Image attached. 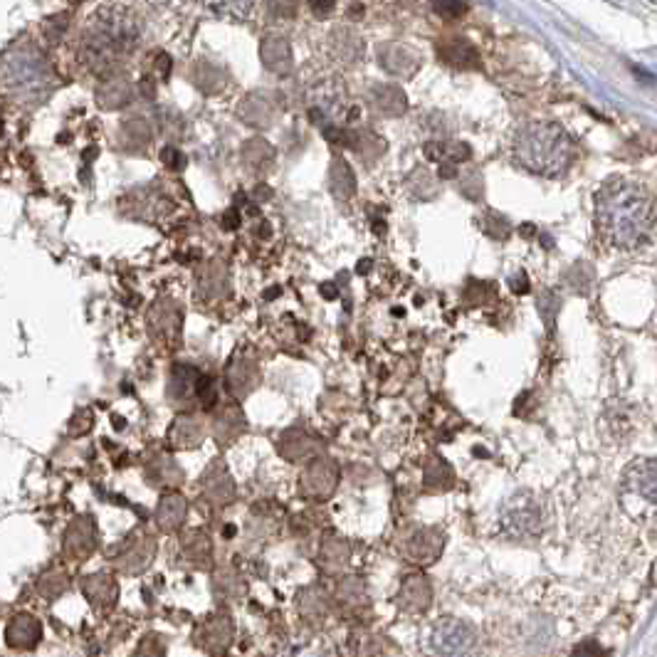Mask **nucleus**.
I'll return each mask as SVG.
<instances>
[{"label":"nucleus","mask_w":657,"mask_h":657,"mask_svg":"<svg viewBox=\"0 0 657 657\" xmlns=\"http://www.w3.org/2000/svg\"><path fill=\"white\" fill-rule=\"evenodd\" d=\"M598 233L618 250H638L650 240L655 223L653 198L628 178H613L596 193Z\"/></svg>","instance_id":"f257e3e1"},{"label":"nucleus","mask_w":657,"mask_h":657,"mask_svg":"<svg viewBox=\"0 0 657 657\" xmlns=\"http://www.w3.org/2000/svg\"><path fill=\"white\" fill-rule=\"evenodd\" d=\"M514 161L536 176H564L576 159L569 131L554 122H529L514 134Z\"/></svg>","instance_id":"f03ea898"},{"label":"nucleus","mask_w":657,"mask_h":657,"mask_svg":"<svg viewBox=\"0 0 657 657\" xmlns=\"http://www.w3.org/2000/svg\"><path fill=\"white\" fill-rule=\"evenodd\" d=\"M139 23L134 15L124 8H104L92 18L84 30V60L94 70H109L119 65L124 57L139 45Z\"/></svg>","instance_id":"7ed1b4c3"},{"label":"nucleus","mask_w":657,"mask_h":657,"mask_svg":"<svg viewBox=\"0 0 657 657\" xmlns=\"http://www.w3.org/2000/svg\"><path fill=\"white\" fill-rule=\"evenodd\" d=\"M425 657H480V638L465 620H435L420 635Z\"/></svg>","instance_id":"20e7f679"},{"label":"nucleus","mask_w":657,"mask_h":657,"mask_svg":"<svg viewBox=\"0 0 657 657\" xmlns=\"http://www.w3.org/2000/svg\"><path fill=\"white\" fill-rule=\"evenodd\" d=\"M499 527L509 539H536L546 529L544 502L529 490L509 494L499 509Z\"/></svg>","instance_id":"39448f33"},{"label":"nucleus","mask_w":657,"mask_h":657,"mask_svg":"<svg viewBox=\"0 0 657 657\" xmlns=\"http://www.w3.org/2000/svg\"><path fill=\"white\" fill-rule=\"evenodd\" d=\"M168 396L173 398V403H181V406H191V403H203L210 406L215 401V388L210 378L198 373L191 366H176L171 376V386H168Z\"/></svg>","instance_id":"423d86ee"},{"label":"nucleus","mask_w":657,"mask_h":657,"mask_svg":"<svg viewBox=\"0 0 657 657\" xmlns=\"http://www.w3.org/2000/svg\"><path fill=\"white\" fill-rule=\"evenodd\" d=\"M339 485V467L331 457H314L299 477V492L309 499H327Z\"/></svg>","instance_id":"0eeeda50"},{"label":"nucleus","mask_w":657,"mask_h":657,"mask_svg":"<svg viewBox=\"0 0 657 657\" xmlns=\"http://www.w3.org/2000/svg\"><path fill=\"white\" fill-rule=\"evenodd\" d=\"M233 638H235V625L228 616L208 618L206 623H201V628H198L196 633L198 645L215 657L228 653V648L233 645Z\"/></svg>","instance_id":"6e6552de"},{"label":"nucleus","mask_w":657,"mask_h":657,"mask_svg":"<svg viewBox=\"0 0 657 657\" xmlns=\"http://www.w3.org/2000/svg\"><path fill=\"white\" fill-rule=\"evenodd\" d=\"M445 549V536L438 529H415L406 541V554L413 564H433Z\"/></svg>","instance_id":"1a4fd4ad"},{"label":"nucleus","mask_w":657,"mask_h":657,"mask_svg":"<svg viewBox=\"0 0 657 657\" xmlns=\"http://www.w3.org/2000/svg\"><path fill=\"white\" fill-rule=\"evenodd\" d=\"M623 487L628 492L638 494V497L655 502V460L653 457H638L633 465L625 467L623 472Z\"/></svg>","instance_id":"9d476101"},{"label":"nucleus","mask_w":657,"mask_h":657,"mask_svg":"<svg viewBox=\"0 0 657 657\" xmlns=\"http://www.w3.org/2000/svg\"><path fill=\"white\" fill-rule=\"evenodd\" d=\"M433 603V586L425 576L415 574L408 576L406 581L401 583V591H398V606L403 608L406 613H425Z\"/></svg>","instance_id":"9b49d317"},{"label":"nucleus","mask_w":657,"mask_h":657,"mask_svg":"<svg viewBox=\"0 0 657 657\" xmlns=\"http://www.w3.org/2000/svg\"><path fill=\"white\" fill-rule=\"evenodd\" d=\"M42 638L40 620L30 613H20L5 628V643L13 650H33Z\"/></svg>","instance_id":"f8f14e48"},{"label":"nucleus","mask_w":657,"mask_h":657,"mask_svg":"<svg viewBox=\"0 0 657 657\" xmlns=\"http://www.w3.org/2000/svg\"><path fill=\"white\" fill-rule=\"evenodd\" d=\"M94 546H97V527H94V522L89 517L77 519L65 534V551L72 559L82 561L92 554Z\"/></svg>","instance_id":"ddd939ff"},{"label":"nucleus","mask_w":657,"mask_h":657,"mask_svg":"<svg viewBox=\"0 0 657 657\" xmlns=\"http://www.w3.org/2000/svg\"><path fill=\"white\" fill-rule=\"evenodd\" d=\"M203 494L213 504H228L235 497V482L223 462H213L203 475Z\"/></svg>","instance_id":"4468645a"},{"label":"nucleus","mask_w":657,"mask_h":657,"mask_svg":"<svg viewBox=\"0 0 657 657\" xmlns=\"http://www.w3.org/2000/svg\"><path fill=\"white\" fill-rule=\"evenodd\" d=\"M188 517V504L181 494H166L156 507V522L164 532H176L183 527Z\"/></svg>","instance_id":"2eb2a0df"},{"label":"nucleus","mask_w":657,"mask_h":657,"mask_svg":"<svg viewBox=\"0 0 657 657\" xmlns=\"http://www.w3.org/2000/svg\"><path fill=\"white\" fill-rule=\"evenodd\" d=\"M82 588H84V596H87L94 606L112 608L114 603H117L119 588H117V581H114L112 576H107V574L89 576L87 581H84Z\"/></svg>","instance_id":"dca6fc26"},{"label":"nucleus","mask_w":657,"mask_h":657,"mask_svg":"<svg viewBox=\"0 0 657 657\" xmlns=\"http://www.w3.org/2000/svg\"><path fill=\"white\" fill-rule=\"evenodd\" d=\"M154 539L151 536H141V539H134L129 541V544L124 546V551L119 554V564L124 566L126 571H139L144 569V566L151 564V556H154Z\"/></svg>","instance_id":"f3484780"},{"label":"nucleus","mask_w":657,"mask_h":657,"mask_svg":"<svg viewBox=\"0 0 657 657\" xmlns=\"http://www.w3.org/2000/svg\"><path fill=\"white\" fill-rule=\"evenodd\" d=\"M317 448H319L317 438L304 433V430H289L287 435H282L280 452L292 462H302L304 457H314Z\"/></svg>","instance_id":"a211bd4d"},{"label":"nucleus","mask_w":657,"mask_h":657,"mask_svg":"<svg viewBox=\"0 0 657 657\" xmlns=\"http://www.w3.org/2000/svg\"><path fill=\"white\" fill-rule=\"evenodd\" d=\"M257 0H203V8L213 13L215 18L228 20H247L255 10Z\"/></svg>","instance_id":"6ab92c4d"},{"label":"nucleus","mask_w":657,"mask_h":657,"mask_svg":"<svg viewBox=\"0 0 657 657\" xmlns=\"http://www.w3.org/2000/svg\"><path fill=\"white\" fill-rule=\"evenodd\" d=\"M181 546H183V554H186V559H191L193 564H198V566L210 564V556H213V544H210L208 534L191 532L188 536H183Z\"/></svg>","instance_id":"aec40b11"},{"label":"nucleus","mask_w":657,"mask_h":657,"mask_svg":"<svg viewBox=\"0 0 657 657\" xmlns=\"http://www.w3.org/2000/svg\"><path fill=\"white\" fill-rule=\"evenodd\" d=\"M203 438V425L196 418H181L171 430V440L178 448H193L201 443Z\"/></svg>","instance_id":"412c9836"},{"label":"nucleus","mask_w":657,"mask_h":657,"mask_svg":"<svg viewBox=\"0 0 657 657\" xmlns=\"http://www.w3.org/2000/svg\"><path fill=\"white\" fill-rule=\"evenodd\" d=\"M443 57L457 67H477V52H475V47L467 45V42L457 40V42H450V45H445Z\"/></svg>","instance_id":"4be33fe9"},{"label":"nucleus","mask_w":657,"mask_h":657,"mask_svg":"<svg viewBox=\"0 0 657 657\" xmlns=\"http://www.w3.org/2000/svg\"><path fill=\"white\" fill-rule=\"evenodd\" d=\"M245 428V420L240 413H218L215 420V430H218L220 440H233Z\"/></svg>","instance_id":"5701e85b"},{"label":"nucleus","mask_w":657,"mask_h":657,"mask_svg":"<svg viewBox=\"0 0 657 657\" xmlns=\"http://www.w3.org/2000/svg\"><path fill=\"white\" fill-rule=\"evenodd\" d=\"M280 657H331L324 643H292L282 650Z\"/></svg>","instance_id":"b1692460"},{"label":"nucleus","mask_w":657,"mask_h":657,"mask_svg":"<svg viewBox=\"0 0 657 657\" xmlns=\"http://www.w3.org/2000/svg\"><path fill=\"white\" fill-rule=\"evenodd\" d=\"M322 561H327L331 566H346L349 564V546L341 539H331L322 546Z\"/></svg>","instance_id":"393cba45"},{"label":"nucleus","mask_w":657,"mask_h":657,"mask_svg":"<svg viewBox=\"0 0 657 657\" xmlns=\"http://www.w3.org/2000/svg\"><path fill=\"white\" fill-rule=\"evenodd\" d=\"M433 8H435V13L443 15V18H448V20L462 18V15L467 13L465 0H435Z\"/></svg>","instance_id":"a878e982"},{"label":"nucleus","mask_w":657,"mask_h":657,"mask_svg":"<svg viewBox=\"0 0 657 657\" xmlns=\"http://www.w3.org/2000/svg\"><path fill=\"white\" fill-rule=\"evenodd\" d=\"M134 657H166V645L159 635H149L146 640H141V645L136 648Z\"/></svg>","instance_id":"bb28decb"},{"label":"nucleus","mask_w":657,"mask_h":657,"mask_svg":"<svg viewBox=\"0 0 657 657\" xmlns=\"http://www.w3.org/2000/svg\"><path fill=\"white\" fill-rule=\"evenodd\" d=\"M314 15H329L336 8V0H307Z\"/></svg>","instance_id":"cd10ccee"},{"label":"nucleus","mask_w":657,"mask_h":657,"mask_svg":"<svg viewBox=\"0 0 657 657\" xmlns=\"http://www.w3.org/2000/svg\"><path fill=\"white\" fill-rule=\"evenodd\" d=\"M576 657H601V648L596 643H583L581 648L576 650Z\"/></svg>","instance_id":"c85d7f7f"},{"label":"nucleus","mask_w":657,"mask_h":657,"mask_svg":"<svg viewBox=\"0 0 657 657\" xmlns=\"http://www.w3.org/2000/svg\"><path fill=\"white\" fill-rule=\"evenodd\" d=\"M149 3H154V5H178V3H183V0H149Z\"/></svg>","instance_id":"c756f323"}]
</instances>
